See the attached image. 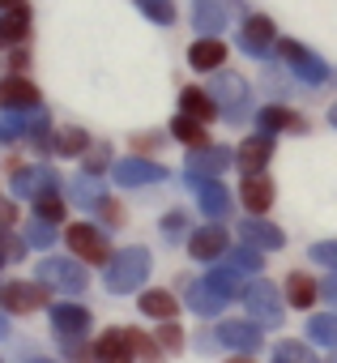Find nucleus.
<instances>
[{"label": "nucleus", "instance_id": "7", "mask_svg": "<svg viewBox=\"0 0 337 363\" xmlns=\"http://www.w3.org/2000/svg\"><path fill=\"white\" fill-rule=\"evenodd\" d=\"M115 184H128V189H141V184H158V179H166V167L149 162V158H120L111 167Z\"/></svg>", "mask_w": 337, "mask_h": 363}, {"label": "nucleus", "instance_id": "38", "mask_svg": "<svg viewBox=\"0 0 337 363\" xmlns=\"http://www.w3.org/2000/svg\"><path fill=\"white\" fill-rule=\"evenodd\" d=\"M273 363H316V359L307 354V346H303V342H282Z\"/></svg>", "mask_w": 337, "mask_h": 363}, {"label": "nucleus", "instance_id": "53", "mask_svg": "<svg viewBox=\"0 0 337 363\" xmlns=\"http://www.w3.org/2000/svg\"><path fill=\"white\" fill-rule=\"evenodd\" d=\"M30 363H47V359H30Z\"/></svg>", "mask_w": 337, "mask_h": 363}, {"label": "nucleus", "instance_id": "32", "mask_svg": "<svg viewBox=\"0 0 337 363\" xmlns=\"http://www.w3.org/2000/svg\"><path fill=\"white\" fill-rule=\"evenodd\" d=\"M205 282H210V286H214L218 295L235 299V295H239V286H244V274H235V269H227V265H222V269H214V274H210Z\"/></svg>", "mask_w": 337, "mask_h": 363}, {"label": "nucleus", "instance_id": "12", "mask_svg": "<svg viewBox=\"0 0 337 363\" xmlns=\"http://www.w3.org/2000/svg\"><path fill=\"white\" fill-rule=\"evenodd\" d=\"M210 94H214V103H218V107H227V111H231L227 120H239L235 111L248 103V82H244L239 73H218V82L210 86Z\"/></svg>", "mask_w": 337, "mask_h": 363}, {"label": "nucleus", "instance_id": "49", "mask_svg": "<svg viewBox=\"0 0 337 363\" xmlns=\"http://www.w3.org/2000/svg\"><path fill=\"white\" fill-rule=\"evenodd\" d=\"M22 5H26V0H0V9H5V13L9 9H22Z\"/></svg>", "mask_w": 337, "mask_h": 363}, {"label": "nucleus", "instance_id": "27", "mask_svg": "<svg viewBox=\"0 0 337 363\" xmlns=\"http://www.w3.org/2000/svg\"><path fill=\"white\" fill-rule=\"evenodd\" d=\"M316 295H320V286H316L307 274H290V278H286V303H290V308H312Z\"/></svg>", "mask_w": 337, "mask_h": 363}, {"label": "nucleus", "instance_id": "17", "mask_svg": "<svg viewBox=\"0 0 337 363\" xmlns=\"http://www.w3.org/2000/svg\"><path fill=\"white\" fill-rule=\"evenodd\" d=\"M239 235H244V244H252V248H282V244H286V235H282L273 223H261V218H244V223H239Z\"/></svg>", "mask_w": 337, "mask_h": 363}, {"label": "nucleus", "instance_id": "21", "mask_svg": "<svg viewBox=\"0 0 337 363\" xmlns=\"http://www.w3.org/2000/svg\"><path fill=\"white\" fill-rule=\"evenodd\" d=\"M52 325H56L64 337H73V333H86V329H90V312L77 308V303H52Z\"/></svg>", "mask_w": 337, "mask_h": 363}, {"label": "nucleus", "instance_id": "29", "mask_svg": "<svg viewBox=\"0 0 337 363\" xmlns=\"http://www.w3.org/2000/svg\"><path fill=\"white\" fill-rule=\"evenodd\" d=\"M256 120H261V128H265V133H282V128L299 133V128H303V120H299L295 111H286V107H265Z\"/></svg>", "mask_w": 337, "mask_h": 363}, {"label": "nucleus", "instance_id": "37", "mask_svg": "<svg viewBox=\"0 0 337 363\" xmlns=\"http://www.w3.org/2000/svg\"><path fill=\"white\" fill-rule=\"evenodd\" d=\"M35 214H39L43 223H56V218H64V206H60L56 193H43V197H35Z\"/></svg>", "mask_w": 337, "mask_h": 363}, {"label": "nucleus", "instance_id": "10", "mask_svg": "<svg viewBox=\"0 0 337 363\" xmlns=\"http://www.w3.org/2000/svg\"><path fill=\"white\" fill-rule=\"evenodd\" d=\"M47 291L52 286H35V282H9L0 286V303H5L9 312H35L47 303Z\"/></svg>", "mask_w": 337, "mask_h": 363}, {"label": "nucleus", "instance_id": "6", "mask_svg": "<svg viewBox=\"0 0 337 363\" xmlns=\"http://www.w3.org/2000/svg\"><path fill=\"white\" fill-rule=\"evenodd\" d=\"M60 175L52 167H13V197H43L56 193Z\"/></svg>", "mask_w": 337, "mask_h": 363}, {"label": "nucleus", "instance_id": "13", "mask_svg": "<svg viewBox=\"0 0 337 363\" xmlns=\"http://www.w3.org/2000/svg\"><path fill=\"white\" fill-rule=\"evenodd\" d=\"M218 342L231 346V350L252 354V350H261V325H252V320H222L218 325Z\"/></svg>", "mask_w": 337, "mask_h": 363}, {"label": "nucleus", "instance_id": "40", "mask_svg": "<svg viewBox=\"0 0 337 363\" xmlns=\"http://www.w3.org/2000/svg\"><path fill=\"white\" fill-rule=\"evenodd\" d=\"M158 346H166V350H180V346H184V333H180L176 320H162V329H158Z\"/></svg>", "mask_w": 337, "mask_h": 363}, {"label": "nucleus", "instance_id": "47", "mask_svg": "<svg viewBox=\"0 0 337 363\" xmlns=\"http://www.w3.org/2000/svg\"><path fill=\"white\" fill-rule=\"evenodd\" d=\"M18 218V210H13V201H0V227H9Z\"/></svg>", "mask_w": 337, "mask_h": 363}, {"label": "nucleus", "instance_id": "19", "mask_svg": "<svg viewBox=\"0 0 337 363\" xmlns=\"http://www.w3.org/2000/svg\"><path fill=\"white\" fill-rule=\"evenodd\" d=\"M197 201H201V210L210 218H227L231 214V193L218 184V179H201V184H197Z\"/></svg>", "mask_w": 337, "mask_h": 363}, {"label": "nucleus", "instance_id": "28", "mask_svg": "<svg viewBox=\"0 0 337 363\" xmlns=\"http://www.w3.org/2000/svg\"><path fill=\"white\" fill-rule=\"evenodd\" d=\"M171 133H176L184 145H193V150H205V145H210V137H205V124H201V120H193V116H184V111L171 120Z\"/></svg>", "mask_w": 337, "mask_h": 363}, {"label": "nucleus", "instance_id": "20", "mask_svg": "<svg viewBox=\"0 0 337 363\" xmlns=\"http://www.w3.org/2000/svg\"><path fill=\"white\" fill-rule=\"evenodd\" d=\"M188 252H193L197 261H214V257H222V252H227V231H222V227H205V231H197V235L188 240Z\"/></svg>", "mask_w": 337, "mask_h": 363}, {"label": "nucleus", "instance_id": "51", "mask_svg": "<svg viewBox=\"0 0 337 363\" xmlns=\"http://www.w3.org/2000/svg\"><path fill=\"white\" fill-rule=\"evenodd\" d=\"M227 363H252V359H248V354H239V359H227Z\"/></svg>", "mask_w": 337, "mask_h": 363}, {"label": "nucleus", "instance_id": "34", "mask_svg": "<svg viewBox=\"0 0 337 363\" xmlns=\"http://www.w3.org/2000/svg\"><path fill=\"white\" fill-rule=\"evenodd\" d=\"M137 9L149 22H158V26H171L176 22V5H171V0H137Z\"/></svg>", "mask_w": 337, "mask_h": 363}, {"label": "nucleus", "instance_id": "3", "mask_svg": "<svg viewBox=\"0 0 337 363\" xmlns=\"http://www.w3.org/2000/svg\"><path fill=\"white\" fill-rule=\"evenodd\" d=\"M244 303H248V316H252L256 325H278V320H282V295H278V286H269V282H248Z\"/></svg>", "mask_w": 337, "mask_h": 363}, {"label": "nucleus", "instance_id": "45", "mask_svg": "<svg viewBox=\"0 0 337 363\" xmlns=\"http://www.w3.org/2000/svg\"><path fill=\"white\" fill-rule=\"evenodd\" d=\"M180 227H184V214H166V218H162V231H166V235H176Z\"/></svg>", "mask_w": 337, "mask_h": 363}, {"label": "nucleus", "instance_id": "11", "mask_svg": "<svg viewBox=\"0 0 337 363\" xmlns=\"http://www.w3.org/2000/svg\"><path fill=\"white\" fill-rule=\"evenodd\" d=\"M273 43H278V30H273L269 18H248V22H244V30H239V48H244L248 56H269Z\"/></svg>", "mask_w": 337, "mask_h": 363}, {"label": "nucleus", "instance_id": "31", "mask_svg": "<svg viewBox=\"0 0 337 363\" xmlns=\"http://www.w3.org/2000/svg\"><path fill=\"white\" fill-rule=\"evenodd\" d=\"M261 261H265V257H261V248H252V244H248V248H235V252L227 257V269H235V274H256V269H261Z\"/></svg>", "mask_w": 337, "mask_h": 363}, {"label": "nucleus", "instance_id": "5", "mask_svg": "<svg viewBox=\"0 0 337 363\" xmlns=\"http://www.w3.org/2000/svg\"><path fill=\"white\" fill-rule=\"evenodd\" d=\"M231 162H235V154H231L227 145H205V150H193V154H188L184 171H188L193 179H218Z\"/></svg>", "mask_w": 337, "mask_h": 363}, {"label": "nucleus", "instance_id": "23", "mask_svg": "<svg viewBox=\"0 0 337 363\" xmlns=\"http://www.w3.org/2000/svg\"><path fill=\"white\" fill-rule=\"evenodd\" d=\"M180 111L205 124V120H214V116H218V103H214V94H210V90H197V86H188V90L180 94Z\"/></svg>", "mask_w": 337, "mask_h": 363}, {"label": "nucleus", "instance_id": "8", "mask_svg": "<svg viewBox=\"0 0 337 363\" xmlns=\"http://www.w3.org/2000/svg\"><path fill=\"white\" fill-rule=\"evenodd\" d=\"M64 240H69V248H73V252H81V261H90V265H107V252H111V248H107V240H103L90 223L69 227V235H64Z\"/></svg>", "mask_w": 337, "mask_h": 363}, {"label": "nucleus", "instance_id": "25", "mask_svg": "<svg viewBox=\"0 0 337 363\" xmlns=\"http://www.w3.org/2000/svg\"><path fill=\"white\" fill-rule=\"evenodd\" d=\"M244 206L252 210V214H265L269 206H273V184L265 175H248L244 179Z\"/></svg>", "mask_w": 337, "mask_h": 363}, {"label": "nucleus", "instance_id": "18", "mask_svg": "<svg viewBox=\"0 0 337 363\" xmlns=\"http://www.w3.org/2000/svg\"><path fill=\"white\" fill-rule=\"evenodd\" d=\"M184 286H188V308H193V312H201V316H218V312L231 303V299H227V295H218L210 282H184Z\"/></svg>", "mask_w": 337, "mask_h": 363}, {"label": "nucleus", "instance_id": "35", "mask_svg": "<svg viewBox=\"0 0 337 363\" xmlns=\"http://www.w3.org/2000/svg\"><path fill=\"white\" fill-rule=\"evenodd\" d=\"M69 197H73V201H77L81 210H98V201H103V193H98V189L90 184V179H77V184L69 189Z\"/></svg>", "mask_w": 337, "mask_h": 363}, {"label": "nucleus", "instance_id": "36", "mask_svg": "<svg viewBox=\"0 0 337 363\" xmlns=\"http://www.w3.org/2000/svg\"><path fill=\"white\" fill-rule=\"evenodd\" d=\"M52 240H56V227H52V223L35 218V223L26 227V244H30V248H52Z\"/></svg>", "mask_w": 337, "mask_h": 363}, {"label": "nucleus", "instance_id": "48", "mask_svg": "<svg viewBox=\"0 0 337 363\" xmlns=\"http://www.w3.org/2000/svg\"><path fill=\"white\" fill-rule=\"evenodd\" d=\"M320 295H324V299H329V303L337 308V274H333V278H329V282L320 286Z\"/></svg>", "mask_w": 337, "mask_h": 363}, {"label": "nucleus", "instance_id": "52", "mask_svg": "<svg viewBox=\"0 0 337 363\" xmlns=\"http://www.w3.org/2000/svg\"><path fill=\"white\" fill-rule=\"evenodd\" d=\"M5 333H9V325H5V320H0V337H5Z\"/></svg>", "mask_w": 337, "mask_h": 363}, {"label": "nucleus", "instance_id": "1", "mask_svg": "<svg viewBox=\"0 0 337 363\" xmlns=\"http://www.w3.org/2000/svg\"><path fill=\"white\" fill-rule=\"evenodd\" d=\"M145 274H149V252L145 248H128V252H120L107 265V286L115 295H128V291H137L145 282Z\"/></svg>", "mask_w": 337, "mask_h": 363}, {"label": "nucleus", "instance_id": "16", "mask_svg": "<svg viewBox=\"0 0 337 363\" xmlns=\"http://www.w3.org/2000/svg\"><path fill=\"white\" fill-rule=\"evenodd\" d=\"M269 154H273V141H269V133H261V137H248V141L239 145L235 162L244 167V175H261V167L269 162Z\"/></svg>", "mask_w": 337, "mask_h": 363}, {"label": "nucleus", "instance_id": "30", "mask_svg": "<svg viewBox=\"0 0 337 363\" xmlns=\"http://www.w3.org/2000/svg\"><path fill=\"white\" fill-rule=\"evenodd\" d=\"M52 150H56V154L77 158V154H86V150H90V137H86L81 128H60V133H56V141H52Z\"/></svg>", "mask_w": 337, "mask_h": 363}, {"label": "nucleus", "instance_id": "2", "mask_svg": "<svg viewBox=\"0 0 337 363\" xmlns=\"http://www.w3.org/2000/svg\"><path fill=\"white\" fill-rule=\"evenodd\" d=\"M39 282L52 286V291H81V286H86V269H81V261L47 257V261L39 265Z\"/></svg>", "mask_w": 337, "mask_h": 363}, {"label": "nucleus", "instance_id": "26", "mask_svg": "<svg viewBox=\"0 0 337 363\" xmlns=\"http://www.w3.org/2000/svg\"><path fill=\"white\" fill-rule=\"evenodd\" d=\"M141 312L154 316V320H176L180 303H176V295H166V291H145L141 295Z\"/></svg>", "mask_w": 337, "mask_h": 363}, {"label": "nucleus", "instance_id": "4", "mask_svg": "<svg viewBox=\"0 0 337 363\" xmlns=\"http://www.w3.org/2000/svg\"><path fill=\"white\" fill-rule=\"evenodd\" d=\"M278 52L286 56V65H290V69H295V73H299L307 86H324V82H329V65H324V60H316V56H312L303 43H295V39H282V43H278Z\"/></svg>", "mask_w": 337, "mask_h": 363}, {"label": "nucleus", "instance_id": "15", "mask_svg": "<svg viewBox=\"0 0 337 363\" xmlns=\"http://www.w3.org/2000/svg\"><path fill=\"white\" fill-rule=\"evenodd\" d=\"M193 26L210 39V35H222L227 26V5L222 0H193Z\"/></svg>", "mask_w": 337, "mask_h": 363}, {"label": "nucleus", "instance_id": "22", "mask_svg": "<svg viewBox=\"0 0 337 363\" xmlns=\"http://www.w3.org/2000/svg\"><path fill=\"white\" fill-rule=\"evenodd\" d=\"M26 35H30V13H26V5L0 13V48H18Z\"/></svg>", "mask_w": 337, "mask_h": 363}, {"label": "nucleus", "instance_id": "24", "mask_svg": "<svg viewBox=\"0 0 337 363\" xmlns=\"http://www.w3.org/2000/svg\"><path fill=\"white\" fill-rule=\"evenodd\" d=\"M94 354H98V363H128V359H132V342H128V333L107 329V333L98 337Z\"/></svg>", "mask_w": 337, "mask_h": 363}, {"label": "nucleus", "instance_id": "14", "mask_svg": "<svg viewBox=\"0 0 337 363\" xmlns=\"http://www.w3.org/2000/svg\"><path fill=\"white\" fill-rule=\"evenodd\" d=\"M222 60H227V43H222L218 35L197 39L193 52H188V65H193L197 73H214V69H222Z\"/></svg>", "mask_w": 337, "mask_h": 363}, {"label": "nucleus", "instance_id": "33", "mask_svg": "<svg viewBox=\"0 0 337 363\" xmlns=\"http://www.w3.org/2000/svg\"><path fill=\"white\" fill-rule=\"evenodd\" d=\"M307 337L320 346H337V316H312L307 320Z\"/></svg>", "mask_w": 337, "mask_h": 363}, {"label": "nucleus", "instance_id": "9", "mask_svg": "<svg viewBox=\"0 0 337 363\" xmlns=\"http://www.w3.org/2000/svg\"><path fill=\"white\" fill-rule=\"evenodd\" d=\"M0 107L5 111H39V86L26 77H5L0 82Z\"/></svg>", "mask_w": 337, "mask_h": 363}, {"label": "nucleus", "instance_id": "44", "mask_svg": "<svg viewBox=\"0 0 337 363\" xmlns=\"http://www.w3.org/2000/svg\"><path fill=\"white\" fill-rule=\"evenodd\" d=\"M98 214H103V223H111V227H120V223H124V210H120L115 201H107V197L98 201Z\"/></svg>", "mask_w": 337, "mask_h": 363}, {"label": "nucleus", "instance_id": "50", "mask_svg": "<svg viewBox=\"0 0 337 363\" xmlns=\"http://www.w3.org/2000/svg\"><path fill=\"white\" fill-rule=\"evenodd\" d=\"M329 124H333V128H337V103H333V107H329Z\"/></svg>", "mask_w": 337, "mask_h": 363}, {"label": "nucleus", "instance_id": "41", "mask_svg": "<svg viewBox=\"0 0 337 363\" xmlns=\"http://www.w3.org/2000/svg\"><path fill=\"white\" fill-rule=\"evenodd\" d=\"M128 342H132V350H141V354H145L149 363H158V359H162V354H158V342H154V337H145V333H128Z\"/></svg>", "mask_w": 337, "mask_h": 363}, {"label": "nucleus", "instance_id": "46", "mask_svg": "<svg viewBox=\"0 0 337 363\" xmlns=\"http://www.w3.org/2000/svg\"><path fill=\"white\" fill-rule=\"evenodd\" d=\"M103 167H107V154H98V150L86 154V171H103Z\"/></svg>", "mask_w": 337, "mask_h": 363}, {"label": "nucleus", "instance_id": "42", "mask_svg": "<svg viewBox=\"0 0 337 363\" xmlns=\"http://www.w3.org/2000/svg\"><path fill=\"white\" fill-rule=\"evenodd\" d=\"M312 261H320V265H333V269H337V240L316 244V248H312Z\"/></svg>", "mask_w": 337, "mask_h": 363}, {"label": "nucleus", "instance_id": "43", "mask_svg": "<svg viewBox=\"0 0 337 363\" xmlns=\"http://www.w3.org/2000/svg\"><path fill=\"white\" fill-rule=\"evenodd\" d=\"M64 354H69V363H94V359H98L86 342H69V346H64Z\"/></svg>", "mask_w": 337, "mask_h": 363}, {"label": "nucleus", "instance_id": "39", "mask_svg": "<svg viewBox=\"0 0 337 363\" xmlns=\"http://www.w3.org/2000/svg\"><path fill=\"white\" fill-rule=\"evenodd\" d=\"M18 257H26V240H18L0 227V261H18Z\"/></svg>", "mask_w": 337, "mask_h": 363}]
</instances>
